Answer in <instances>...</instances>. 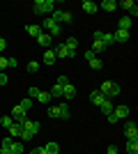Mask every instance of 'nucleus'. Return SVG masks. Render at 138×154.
I'll use <instances>...</instances> for the list:
<instances>
[{"label":"nucleus","mask_w":138,"mask_h":154,"mask_svg":"<svg viewBox=\"0 0 138 154\" xmlns=\"http://www.w3.org/2000/svg\"><path fill=\"white\" fill-rule=\"evenodd\" d=\"M99 7H101V9H106V12H115V9H118V2H115V0H104Z\"/></svg>","instance_id":"dca6fc26"},{"label":"nucleus","mask_w":138,"mask_h":154,"mask_svg":"<svg viewBox=\"0 0 138 154\" xmlns=\"http://www.w3.org/2000/svg\"><path fill=\"white\" fill-rule=\"evenodd\" d=\"M113 37H115V42H129V37H131V35H129L127 30H118Z\"/></svg>","instance_id":"6ab92c4d"},{"label":"nucleus","mask_w":138,"mask_h":154,"mask_svg":"<svg viewBox=\"0 0 138 154\" xmlns=\"http://www.w3.org/2000/svg\"><path fill=\"white\" fill-rule=\"evenodd\" d=\"M55 53H53V48H46V53H44V60H41V62L44 64H55Z\"/></svg>","instance_id":"2eb2a0df"},{"label":"nucleus","mask_w":138,"mask_h":154,"mask_svg":"<svg viewBox=\"0 0 138 154\" xmlns=\"http://www.w3.org/2000/svg\"><path fill=\"white\" fill-rule=\"evenodd\" d=\"M120 92H122V88H120L118 83H113V85H111V92H108V97H106V99H111V101H113V99H115Z\"/></svg>","instance_id":"412c9836"},{"label":"nucleus","mask_w":138,"mask_h":154,"mask_svg":"<svg viewBox=\"0 0 138 154\" xmlns=\"http://www.w3.org/2000/svg\"><path fill=\"white\" fill-rule=\"evenodd\" d=\"M0 124H2V129H9V127L14 124L12 115H5V117H0Z\"/></svg>","instance_id":"a878e982"},{"label":"nucleus","mask_w":138,"mask_h":154,"mask_svg":"<svg viewBox=\"0 0 138 154\" xmlns=\"http://www.w3.org/2000/svg\"><path fill=\"white\" fill-rule=\"evenodd\" d=\"M131 28H133V21L129 19V16H122V19L118 21V30H127V32H129Z\"/></svg>","instance_id":"1a4fd4ad"},{"label":"nucleus","mask_w":138,"mask_h":154,"mask_svg":"<svg viewBox=\"0 0 138 154\" xmlns=\"http://www.w3.org/2000/svg\"><path fill=\"white\" fill-rule=\"evenodd\" d=\"M12 154H23V143H14L12 145Z\"/></svg>","instance_id":"2f4dec72"},{"label":"nucleus","mask_w":138,"mask_h":154,"mask_svg":"<svg viewBox=\"0 0 138 154\" xmlns=\"http://www.w3.org/2000/svg\"><path fill=\"white\" fill-rule=\"evenodd\" d=\"M62 97H65V99H74V97H76V88H74L72 83L62 85Z\"/></svg>","instance_id":"9b49d317"},{"label":"nucleus","mask_w":138,"mask_h":154,"mask_svg":"<svg viewBox=\"0 0 138 154\" xmlns=\"http://www.w3.org/2000/svg\"><path fill=\"white\" fill-rule=\"evenodd\" d=\"M90 101L94 103V106H101V103L106 101V97L101 94V92H99V90H94V92H90Z\"/></svg>","instance_id":"f8f14e48"},{"label":"nucleus","mask_w":138,"mask_h":154,"mask_svg":"<svg viewBox=\"0 0 138 154\" xmlns=\"http://www.w3.org/2000/svg\"><path fill=\"white\" fill-rule=\"evenodd\" d=\"M120 149H118V145H108V154H118Z\"/></svg>","instance_id":"ea45409f"},{"label":"nucleus","mask_w":138,"mask_h":154,"mask_svg":"<svg viewBox=\"0 0 138 154\" xmlns=\"http://www.w3.org/2000/svg\"><path fill=\"white\" fill-rule=\"evenodd\" d=\"M37 44H41L44 48H51V44H53V37L48 35V32H39V35H37Z\"/></svg>","instance_id":"6e6552de"},{"label":"nucleus","mask_w":138,"mask_h":154,"mask_svg":"<svg viewBox=\"0 0 138 154\" xmlns=\"http://www.w3.org/2000/svg\"><path fill=\"white\" fill-rule=\"evenodd\" d=\"M5 69H7V58H2V55H0V74H2Z\"/></svg>","instance_id":"c9c22d12"},{"label":"nucleus","mask_w":138,"mask_h":154,"mask_svg":"<svg viewBox=\"0 0 138 154\" xmlns=\"http://www.w3.org/2000/svg\"><path fill=\"white\" fill-rule=\"evenodd\" d=\"M67 83H69V78H67V76H58V85H67Z\"/></svg>","instance_id":"58836bf2"},{"label":"nucleus","mask_w":138,"mask_h":154,"mask_svg":"<svg viewBox=\"0 0 138 154\" xmlns=\"http://www.w3.org/2000/svg\"><path fill=\"white\" fill-rule=\"evenodd\" d=\"M48 94H51V99H62V85H53L51 88V92H48Z\"/></svg>","instance_id":"f3484780"},{"label":"nucleus","mask_w":138,"mask_h":154,"mask_svg":"<svg viewBox=\"0 0 138 154\" xmlns=\"http://www.w3.org/2000/svg\"><path fill=\"white\" fill-rule=\"evenodd\" d=\"M37 101H39V103H51V94L39 90V94H37Z\"/></svg>","instance_id":"393cba45"},{"label":"nucleus","mask_w":138,"mask_h":154,"mask_svg":"<svg viewBox=\"0 0 138 154\" xmlns=\"http://www.w3.org/2000/svg\"><path fill=\"white\" fill-rule=\"evenodd\" d=\"M48 115L51 117H60V120H67V117H69V106H67V103L51 106V108H48Z\"/></svg>","instance_id":"7ed1b4c3"},{"label":"nucleus","mask_w":138,"mask_h":154,"mask_svg":"<svg viewBox=\"0 0 138 154\" xmlns=\"http://www.w3.org/2000/svg\"><path fill=\"white\" fill-rule=\"evenodd\" d=\"M16 64H19L16 58H7V67H16Z\"/></svg>","instance_id":"4c0bfd02"},{"label":"nucleus","mask_w":138,"mask_h":154,"mask_svg":"<svg viewBox=\"0 0 138 154\" xmlns=\"http://www.w3.org/2000/svg\"><path fill=\"white\" fill-rule=\"evenodd\" d=\"M113 108H115V106H113V101H111V99H106V101L101 103V106H99V110H101V113H104L106 117H108V115L113 113Z\"/></svg>","instance_id":"4468645a"},{"label":"nucleus","mask_w":138,"mask_h":154,"mask_svg":"<svg viewBox=\"0 0 138 154\" xmlns=\"http://www.w3.org/2000/svg\"><path fill=\"white\" fill-rule=\"evenodd\" d=\"M53 53H55V58H58V60H65V58H69V51L65 48V44H58L55 48H53Z\"/></svg>","instance_id":"9d476101"},{"label":"nucleus","mask_w":138,"mask_h":154,"mask_svg":"<svg viewBox=\"0 0 138 154\" xmlns=\"http://www.w3.org/2000/svg\"><path fill=\"white\" fill-rule=\"evenodd\" d=\"M21 127H23V124H19V122H14L12 127L7 129V131H9V136H21Z\"/></svg>","instance_id":"b1692460"},{"label":"nucleus","mask_w":138,"mask_h":154,"mask_svg":"<svg viewBox=\"0 0 138 154\" xmlns=\"http://www.w3.org/2000/svg\"><path fill=\"white\" fill-rule=\"evenodd\" d=\"M118 9H124L127 12V16H129V19H136L138 16V5L136 2H131V0H124V2H118Z\"/></svg>","instance_id":"20e7f679"},{"label":"nucleus","mask_w":138,"mask_h":154,"mask_svg":"<svg viewBox=\"0 0 138 154\" xmlns=\"http://www.w3.org/2000/svg\"><path fill=\"white\" fill-rule=\"evenodd\" d=\"M26 69L30 71V74H35V71H39V62H35V60H32V62H28Z\"/></svg>","instance_id":"7c9ffc66"},{"label":"nucleus","mask_w":138,"mask_h":154,"mask_svg":"<svg viewBox=\"0 0 138 154\" xmlns=\"http://www.w3.org/2000/svg\"><path fill=\"white\" fill-rule=\"evenodd\" d=\"M113 117H115V120L129 117V106H127V103H120V106H115V108H113Z\"/></svg>","instance_id":"423d86ee"},{"label":"nucleus","mask_w":138,"mask_h":154,"mask_svg":"<svg viewBox=\"0 0 138 154\" xmlns=\"http://www.w3.org/2000/svg\"><path fill=\"white\" fill-rule=\"evenodd\" d=\"M101 67H104V62H101V60H99V58H94V60H90V69H94V71H99V69H101Z\"/></svg>","instance_id":"c85d7f7f"},{"label":"nucleus","mask_w":138,"mask_h":154,"mask_svg":"<svg viewBox=\"0 0 138 154\" xmlns=\"http://www.w3.org/2000/svg\"><path fill=\"white\" fill-rule=\"evenodd\" d=\"M19 106H21L23 110H30V108H32V99H23V101H21Z\"/></svg>","instance_id":"473e14b6"},{"label":"nucleus","mask_w":138,"mask_h":154,"mask_svg":"<svg viewBox=\"0 0 138 154\" xmlns=\"http://www.w3.org/2000/svg\"><path fill=\"white\" fill-rule=\"evenodd\" d=\"M111 85H113V81H101V85H99V92L104 97H108V92H111Z\"/></svg>","instance_id":"aec40b11"},{"label":"nucleus","mask_w":138,"mask_h":154,"mask_svg":"<svg viewBox=\"0 0 138 154\" xmlns=\"http://www.w3.org/2000/svg\"><path fill=\"white\" fill-rule=\"evenodd\" d=\"M35 14H53L55 9V2L53 0H35Z\"/></svg>","instance_id":"f03ea898"},{"label":"nucleus","mask_w":138,"mask_h":154,"mask_svg":"<svg viewBox=\"0 0 138 154\" xmlns=\"http://www.w3.org/2000/svg\"><path fill=\"white\" fill-rule=\"evenodd\" d=\"M0 154H12V152H9V149H2V147H0Z\"/></svg>","instance_id":"37998d69"},{"label":"nucleus","mask_w":138,"mask_h":154,"mask_svg":"<svg viewBox=\"0 0 138 154\" xmlns=\"http://www.w3.org/2000/svg\"><path fill=\"white\" fill-rule=\"evenodd\" d=\"M26 113H28V110H23L21 106H14V108H12V120H14V122H19V124H23V122H26Z\"/></svg>","instance_id":"0eeeda50"},{"label":"nucleus","mask_w":138,"mask_h":154,"mask_svg":"<svg viewBox=\"0 0 138 154\" xmlns=\"http://www.w3.org/2000/svg\"><path fill=\"white\" fill-rule=\"evenodd\" d=\"M39 131H41V124H39V122H35V120H26V122H23V127H21V136H19V138L30 140V138H35Z\"/></svg>","instance_id":"f257e3e1"},{"label":"nucleus","mask_w":138,"mask_h":154,"mask_svg":"<svg viewBox=\"0 0 138 154\" xmlns=\"http://www.w3.org/2000/svg\"><path fill=\"white\" fill-rule=\"evenodd\" d=\"M37 94H39V88H28V97H32V99H37Z\"/></svg>","instance_id":"72a5a7b5"},{"label":"nucleus","mask_w":138,"mask_h":154,"mask_svg":"<svg viewBox=\"0 0 138 154\" xmlns=\"http://www.w3.org/2000/svg\"><path fill=\"white\" fill-rule=\"evenodd\" d=\"M44 149H46V154H60V145L58 143H46Z\"/></svg>","instance_id":"a211bd4d"},{"label":"nucleus","mask_w":138,"mask_h":154,"mask_svg":"<svg viewBox=\"0 0 138 154\" xmlns=\"http://www.w3.org/2000/svg\"><path fill=\"white\" fill-rule=\"evenodd\" d=\"M104 48H106V46H104V42H94V44H92V48H90V51L94 53V55H97V53H99V51H104Z\"/></svg>","instance_id":"c756f323"},{"label":"nucleus","mask_w":138,"mask_h":154,"mask_svg":"<svg viewBox=\"0 0 138 154\" xmlns=\"http://www.w3.org/2000/svg\"><path fill=\"white\" fill-rule=\"evenodd\" d=\"M7 48V42H5V37H0V53Z\"/></svg>","instance_id":"a19ab883"},{"label":"nucleus","mask_w":138,"mask_h":154,"mask_svg":"<svg viewBox=\"0 0 138 154\" xmlns=\"http://www.w3.org/2000/svg\"><path fill=\"white\" fill-rule=\"evenodd\" d=\"M12 145H14L12 136H5V138H2V143H0V147H2V149H9V152H12Z\"/></svg>","instance_id":"5701e85b"},{"label":"nucleus","mask_w":138,"mask_h":154,"mask_svg":"<svg viewBox=\"0 0 138 154\" xmlns=\"http://www.w3.org/2000/svg\"><path fill=\"white\" fill-rule=\"evenodd\" d=\"M26 30H28V35H30V37H37V35L41 32V28H39V26H28Z\"/></svg>","instance_id":"bb28decb"},{"label":"nucleus","mask_w":138,"mask_h":154,"mask_svg":"<svg viewBox=\"0 0 138 154\" xmlns=\"http://www.w3.org/2000/svg\"><path fill=\"white\" fill-rule=\"evenodd\" d=\"M101 42H104V46H111V44H115V37H113V35H108V32H104Z\"/></svg>","instance_id":"cd10ccee"},{"label":"nucleus","mask_w":138,"mask_h":154,"mask_svg":"<svg viewBox=\"0 0 138 154\" xmlns=\"http://www.w3.org/2000/svg\"><path fill=\"white\" fill-rule=\"evenodd\" d=\"M7 81H9V78H7V74L2 71V74H0V88H5V85H7Z\"/></svg>","instance_id":"f704fd0d"},{"label":"nucleus","mask_w":138,"mask_h":154,"mask_svg":"<svg viewBox=\"0 0 138 154\" xmlns=\"http://www.w3.org/2000/svg\"><path fill=\"white\" fill-rule=\"evenodd\" d=\"M83 58H85L87 62H90V60H94V58H97V55H94V53H92V51H85V53H83Z\"/></svg>","instance_id":"e433bc0d"},{"label":"nucleus","mask_w":138,"mask_h":154,"mask_svg":"<svg viewBox=\"0 0 138 154\" xmlns=\"http://www.w3.org/2000/svg\"><path fill=\"white\" fill-rule=\"evenodd\" d=\"M30 154H46V149H44V147H35Z\"/></svg>","instance_id":"79ce46f5"},{"label":"nucleus","mask_w":138,"mask_h":154,"mask_svg":"<svg viewBox=\"0 0 138 154\" xmlns=\"http://www.w3.org/2000/svg\"><path fill=\"white\" fill-rule=\"evenodd\" d=\"M81 7H83V12H85V14H97V9H99L97 2H92V0H85Z\"/></svg>","instance_id":"ddd939ff"},{"label":"nucleus","mask_w":138,"mask_h":154,"mask_svg":"<svg viewBox=\"0 0 138 154\" xmlns=\"http://www.w3.org/2000/svg\"><path fill=\"white\" fill-rule=\"evenodd\" d=\"M124 136H127V140H138V127H136V122H129L124 124Z\"/></svg>","instance_id":"39448f33"},{"label":"nucleus","mask_w":138,"mask_h":154,"mask_svg":"<svg viewBox=\"0 0 138 154\" xmlns=\"http://www.w3.org/2000/svg\"><path fill=\"white\" fill-rule=\"evenodd\" d=\"M127 154H138V140H127Z\"/></svg>","instance_id":"4be33fe9"}]
</instances>
